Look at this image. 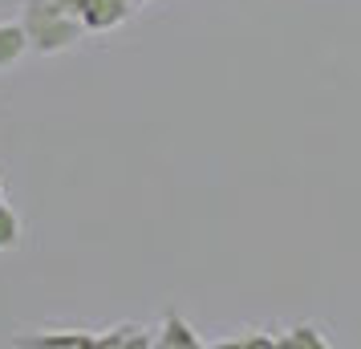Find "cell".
Segmentation results:
<instances>
[{
  "instance_id": "7a4b0ae2",
  "label": "cell",
  "mask_w": 361,
  "mask_h": 349,
  "mask_svg": "<svg viewBox=\"0 0 361 349\" xmlns=\"http://www.w3.org/2000/svg\"><path fill=\"white\" fill-rule=\"evenodd\" d=\"M166 329H171V337H166V341H179V345H195V337L187 333V325H179V321H171Z\"/></svg>"
},
{
  "instance_id": "6da1fadb",
  "label": "cell",
  "mask_w": 361,
  "mask_h": 349,
  "mask_svg": "<svg viewBox=\"0 0 361 349\" xmlns=\"http://www.w3.org/2000/svg\"><path fill=\"white\" fill-rule=\"evenodd\" d=\"M276 345H288V349H325L329 341L312 329V325H296V329H288L284 337H276Z\"/></svg>"
}]
</instances>
